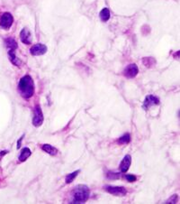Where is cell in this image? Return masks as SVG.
Returning a JSON list of instances; mask_svg holds the SVG:
<instances>
[{
    "mask_svg": "<svg viewBox=\"0 0 180 204\" xmlns=\"http://www.w3.org/2000/svg\"><path fill=\"white\" fill-rule=\"evenodd\" d=\"M18 90L23 98H30L34 93V83L33 79L29 75L23 77L19 82Z\"/></svg>",
    "mask_w": 180,
    "mask_h": 204,
    "instance_id": "1",
    "label": "cell"
},
{
    "mask_svg": "<svg viewBox=\"0 0 180 204\" xmlns=\"http://www.w3.org/2000/svg\"><path fill=\"white\" fill-rule=\"evenodd\" d=\"M90 195L89 188L86 185H78L72 191V202L70 203H85Z\"/></svg>",
    "mask_w": 180,
    "mask_h": 204,
    "instance_id": "2",
    "label": "cell"
},
{
    "mask_svg": "<svg viewBox=\"0 0 180 204\" xmlns=\"http://www.w3.org/2000/svg\"><path fill=\"white\" fill-rule=\"evenodd\" d=\"M104 189L106 190L107 192H109L112 195L114 196H124L127 193V190L124 187L122 186H105Z\"/></svg>",
    "mask_w": 180,
    "mask_h": 204,
    "instance_id": "3",
    "label": "cell"
},
{
    "mask_svg": "<svg viewBox=\"0 0 180 204\" xmlns=\"http://www.w3.org/2000/svg\"><path fill=\"white\" fill-rule=\"evenodd\" d=\"M14 18L10 13H5L0 18V26L3 29H9L13 24Z\"/></svg>",
    "mask_w": 180,
    "mask_h": 204,
    "instance_id": "4",
    "label": "cell"
},
{
    "mask_svg": "<svg viewBox=\"0 0 180 204\" xmlns=\"http://www.w3.org/2000/svg\"><path fill=\"white\" fill-rule=\"evenodd\" d=\"M43 122V114L40 106H36L34 109V116L33 118V125L36 127L40 126Z\"/></svg>",
    "mask_w": 180,
    "mask_h": 204,
    "instance_id": "5",
    "label": "cell"
},
{
    "mask_svg": "<svg viewBox=\"0 0 180 204\" xmlns=\"http://www.w3.org/2000/svg\"><path fill=\"white\" fill-rule=\"evenodd\" d=\"M31 54L33 56H39V55L44 54L47 52V46L42 44V43H37L33 45V47L31 48Z\"/></svg>",
    "mask_w": 180,
    "mask_h": 204,
    "instance_id": "6",
    "label": "cell"
},
{
    "mask_svg": "<svg viewBox=\"0 0 180 204\" xmlns=\"http://www.w3.org/2000/svg\"><path fill=\"white\" fill-rule=\"evenodd\" d=\"M159 99L152 95H149L146 97L144 102H143V105H142V108L144 109H150L151 106L154 105H159Z\"/></svg>",
    "mask_w": 180,
    "mask_h": 204,
    "instance_id": "7",
    "label": "cell"
},
{
    "mask_svg": "<svg viewBox=\"0 0 180 204\" xmlns=\"http://www.w3.org/2000/svg\"><path fill=\"white\" fill-rule=\"evenodd\" d=\"M138 72L139 69L136 64H130V65H128L124 70V75L127 78H129V79H132V78L136 77V75L138 74Z\"/></svg>",
    "mask_w": 180,
    "mask_h": 204,
    "instance_id": "8",
    "label": "cell"
},
{
    "mask_svg": "<svg viewBox=\"0 0 180 204\" xmlns=\"http://www.w3.org/2000/svg\"><path fill=\"white\" fill-rule=\"evenodd\" d=\"M131 163H132V156L127 154L125 155L123 159V161L121 162V164H120V169H121V172L122 173H126L130 166H131Z\"/></svg>",
    "mask_w": 180,
    "mask_h": 204,
    "instance_id": "9",
    "label": "cell"
},
{
    "mask_svg": "<svg viewBox=\"0 0 180 204\" xmlns=\"http://www.w3.org/2000/svg\"><path fill=\"white\" fill-rule=\"evenodd\" d=\"M20 39L25 44H30L32 42V35H31V33L27 28H25L22 30V32L20 34Z\"/></svg>",
    "mask_w": 180,
    "mask_h": 204,
    "instance_id": "10",
    "label": "cell"
},
{
    "mask_svg": "<svg viewBox=\"0 0 180 204\" xmlns=\"http://www.w3.org/2000/svg\"><path fill=\"white\" fill-rule=\"evenodd\" d=\"M42 149L43 150L44 152H46L47 154H51V155H56V154H58V149L55 148L54 146L49 145V144H45V145H43L42 146Z\"/></svg>",
    "mask_w": 180,
    "mask_h": 204,
    "instance_id": "11",
    "label": "cell"
},
{
    "mask_svg": "<svg viewBox=\"0 0 180 204\" xmlns=\"http://www.w3.org/2000/svg\"><path fill=\"white\" fill-rule=\"evenodd\" d=\"M8 55H9V59H10L11 62H12L14 65L19 66V65L21 64L20 60H18V58H16V56H15V50H13V49L8 50Z\"/></svg>",
    "mask_w": 180,
    "mask_h": 204,
    "instance_id": "12",
    "label": "cell"
},
{
    "mask_svg": "<svg viewBox=\"0 0 180 204\" xmlns=\"http://www.w3.org/2000/svg\"><path fill=\"white\" fill-rule=\"evenodd\" d=\"M31 154H32L31 150L29 149L28 147H25L24 149L22 150V152H21V154L19 156V160L21 162H25L29 156H31Z\"/></svg>",
    "mask_w": 180,
    "mask_h": 204,
    "instance_id": "13",
    "label": "cell"
},
{
    "mask_svg": "<svg viewBox=\"0 0 180 204\" xmlns=\"http://www.w3.org/2000/svg\"><path fill=\"white\" fill-rule=\"evenodd\" d=\"M99 15H100V18H101L102 21L106 22V21H108L109 18H110V11H109L108 8H104V9H102V11L100 12Z\"/></svg>",
    "mask_w": 180,
    "mask_h": 204,
    "instance_id": "14",
    "label": "cell"
},
{
    "mask_svg": "<svg viewBox=\"0 0 180 204\" xmlns=\"http://www.w3.org/2000/svg\"><path fill=\"white\" fill-rule=\"evenodd\" d=\"M6 45L8 50H10V49L16 50L17 49V42L14 41L13 38H7L6 40Z\"/></svg>",
    "mask_w": 180,
    "mask_h": 204,
    "instance_id": "15",
    "label": "cell"
},
{
    "mask_svg": "<svg viewBox=\"0 0 180 204\" xmlns=\"http://www.w3.org/2000/svg\"><path fill=\"white\" fill-rule=\"evenodd\" d=\"M131 141V136L129 134H124L123 136H121L119 139H118V143L121 144V145H127L129 144Z\"/></svg>",
    "mask_w": 180,
    "mask_h": 204,
    "instance_id": "16",
    "label": "cell"
},
{
    "mask_svg": "<svg viewBox=\"0 0 180 204\" xmlns=\"http://www.w3.org/2000/svg\"><path fill=\"white\" fill-rule=\"evenodd\" d=\"M79 173H80V171L78 170V171H75V172H73V173H71V174H69V175L66 176V183L72 182L74 181V179L78 176V174H79Z\"/></svg>",
    "mask_w": 180,
    "mask_h": 204,
    "instance_id": "17",
    "label": "cell"
},
{
    "mask_svg": "<svg viewBox=\"0 0 180 204\" xmlns=\"http://www.w3.org/2000/svg\"><path fill=\"white\" fill-rule=\"evenodd\" d=\"M143 60H144V61H147V62H143L144 65L147 66V67H148V66L150 67L151 65H153L154 63H156V62L153 60L152 58H144Z\"/></svg>",
    "mask_w": 180,
    "mask_h": 204,
    "instance_id": "18",
    "label": "cell"
},
{
    "mask_svg": "<svg viewBox=\"0 0 180 204\" xmlns=\"http://www.w3.org/2000/svg\"><path fill=\"white\" fill-rule=\"evenodd\" d=\"M121 175L119 174H116V173H111V172H108L107 173V178L109 179H118L120 178Z\"/></svg>",
    "mask_w": 180,
    "mask_h": 204,
    "instance_id": "19",
    "label": "cell"
},
{
    "mask_svg": "<svg viewBox=\"0 0 180 204\" xmlns=\"http://www.w3.org/2000/svg\"><path fill=\"white\" fill-rule=\"evenodd\" d=\"M177 202H178V195L175 194V195H173L170 199H168V200L167 201L166 203H177Z\"/></svg>",
    "mask_w": 180,
    "mask_h": 204,
    "instance_id": "20",
    "label": "cell"
},
{
    "mask_svg": "<svg viewBox=\"0 0 180 204\" xmlns=\"http://www.w3.org/2000/svg\"><path fill=\"white\" fill-rule=\"evenodd\" d=\"M125 178H126V180H127L128 182H135V181L137 180L136 176H134V175H132V174H126V175H125Z\"/></svg>",
    "mask_w": 180,
    "mask_h": 204,
    "instance_id": "21",
    "label": "cell"
},
{
    "mask_svg": "<svg viewBox=\"0 0 180 204\" xmlns=\"http://www.w3.org/2000/svg\"><path fill=\"white\" fill-rule=\"evenodd\" d=\"M23 138H24V136H22L21 138H20V140L17 142V148H20L21 147V143H22V140H23Z\"/></svg>",
    "mask_w": 180,
    "mask_h": 204,
    "instance_id": "22",
    "label": "cell"
}]
</instances>
